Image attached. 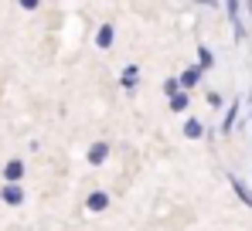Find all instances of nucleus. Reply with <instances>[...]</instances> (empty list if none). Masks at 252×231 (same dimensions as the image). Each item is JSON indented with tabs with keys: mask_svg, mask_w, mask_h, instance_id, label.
Listing matches in <instances>:
<instances>
[{
	"mask_svg": "<svg viewBox=\"0 0 252 231\" xmlns=\"http://www.w3.org/2000/svg\"><path fill=\"white\" fill-rule=\"evenodd\" d=\"M225 14L232 17V34L235 41L246 38V24H242V3H225Z\"/></svg>",
	"mask_w": 252,
	"mask_h": 231,
	"instance_id": "1",
	"label": "nucleus"
},
{
	"mask_svg": "<svg viewBox=\"0 0 252 231\" xmlns=\"http://www.w3.org/2000/svg\"><path fill=\"white\" fill-rule=\"evenodd\" d=\"M106 207H109V194L106 191H92L85 197V211H89V214H102Z\"/></svg>",
	"mask_w": 252,
	"mask_h": 231,
	"instance_id": "2",
	"label": "nucleus"
},
{
	"mask_svg": "<svg viewBox=\"0 0 252 231\" xmlns=\"http://www.w3.org/2000/svg\"><path fill=\"white\" fill-rule=\"evenodd\" d=\"M228 187L235 191V197H239L242 204H249V207H252V187L246 184V180H239L235 173H228Z\"/></svg>",
	"mask_w": 252,
	"mask_h": 231,
	"instance_id": "3",
	"label": "nucleus"
},
{
	"mask_svg": "<svg viewBox=\"0 0 252 231\" xmlns=\"http://www.w3.org/2000/svg\"><path fill=\"white\" fill-rule=\"evenodd\" d=\"M201 75H205V68H198V65H191V68H184V72H181V88H184V92H188V88H194V85H198V82H201Z\"/></svg>",
	"mask_w": 252,
	"mask_h": 231,
	"instance_id": "4",
	"label": "nucleus"
},
{
	"mask_svg": "<svg viewBox=\"0 0 252 231\" xmlns=\"http://www.w3.org/2000/svg\"><path fill=\"white\" fill-rule=\"evenodd\" d=\"M0 197H3V204L17 207V204L24 201V191H21V184H3V187H0Z\"/></svg>",
	"mask_w": 252,
	"mask_h": 231,
	"instance_id": "5",
	"label": "nucleus"
},
{
	"mask_svg": "<svg viewBox=\"0 0 252 231\" xmlns=\"http://www.w3.org/2000/svg\"><path fill=\"white\" fill-rule=\"evenodd\" d=\"M113 38H116L113 24H99V31H95V44H99L102 51H109V48H113Z\"/></svg>",
	"mask_w": 252,
	"mask_h": 231,
	"instance_id": "6",
	"label": "nucleus"
},
{
	"mask_svg": "<svg viewBox=\"0 0 252 231\" xmlns=\"http://www.w3.org/2000/svg\"><path fill=\"white\" fill-rule=\"evenodd\" d=\"M239 106H242L239 99L225 106V119H221V133H232V126H235V119H239Z\"/></svg>",
	"mask_w": 252,
	"mask_h": 231,
	"instance_id": "7",
	"label": "nucleus"
},
{
	"mask_svg": "<svg viewBox=\"0 0 252 231\" xmlns=\"http://www.w3.org/2000/svg\"><path fill=\"white\" fill-rule=\"evenodd\" d=\"M106 156H109V143H92V150H89V163L92 167H99V163H106Z\"/></svg>",
	"mask_w": 252,
	"mask_h": 231,
	"instance_id": "8",
	"label": "nucleus"
},
{
	"mask_svg": "<svg viewBox=\"0 0 252 231\" xmlns=\"http://www.w3.org/2000/svg\"><path fill=\"white\" fill-rule=\"evenodd\" d=\"M21 173H24V163H21V160H7V167H3L7 184H17V180H21Z\"/></svg>",
	"mask_w": 252,
	"mask_h": 231,
	"instance_id": "9",
	"label": "nucleus"
},
{
	"mask_svg": "<svg viewBox=\"0 0 252 231\" xmlns=\"http://www.w3.org/2000/svg\"><path fill=\"white\" fill-rule=\"evenodd\" d=\"M136 82H140V68H136V65H126L123 75H120V85H123V88H136Z\"/></svg>",
	"mask_w": 252,
	"mask_h": 231,
	"instance_id": "10",
	"label": "nucleus"
},
{
	"mask_svg": "<svg viewBox=\"0 0 252 231\" xmlns=\"http://www.w3.org/2000/svg\"><path fill=\"white\" fill-rule=\"evenodd\" d=\"M184 136H188V140H201V136H205L201 119H188V122H184Z\"/></svg>",
	"mask_w": 252,
	"mask_h": 231,
	"instance_id": "11",
	"label": "nucleus"
},
{
	"mask_svg": "<svg viewBox=\"0 0 252 231\" xmlns=\"http://www.w3.org/2000/svg\"><path fill=\"white\" fill-rule=\"evenodd\" d=\"M211 65H215V55H211V48H198V68H205V72H208Z\"/></svg>",
	"mask_w": 252,
	"mask_h": 231,
	"instance_id": "12",
	"label": "nucleus"
},
{
	"mask_svg": "<svg viewBox=\"0 0 252 231\" xmlns=\"http://www.w3.org/2000/svg\"><path fill=\"white\" fill-rule=\"evenodd\" d=\"M164 92H167V99L181 95V92H184V88H181V78H167V82H164Z\"/></svg>",
	"mask_w": 252,
	"mask_h": 231,
	"instance_id": "13",
	"label": "nucleus"
},
{
	"mask_svg": "<svg viewBox=\"0 0 252 231\" xmlns=\"http://www.w3.org/2000/svg\"><path fill=\"white\" fill-rule=\"evenodd\" d=\"M188 106H191V102H188V92H181V95H174V99H170V109H174V113H184Z\"/></svg>",
	"mask_w": 252,
	"mask_h": 231,
	"instance_id": "14",
	"label": "nucleus"
},
{
	"mask_svg": "<svg viewBox=\"0 0 252 231\" xmlns=\"http://www.w3.org/2000/svg\"><path fill=\"white\" fill-rule=\"evenodd\" d=\"M208 102L215 106V109H221V95H218V92H211V95H208Z\"/></svg>",
	"mask_w": 252,
	"mask_h": 231,
	"instance_id": "15",
	"label": "nucleus"
}]
</instances>
